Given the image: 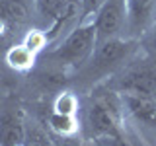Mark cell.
Here are the masks:
<instances>
[{
	"label": "cell",
	"instance_id": "obj_12",
	"mask_svg": "<svg viewBox=\"0 0 156 146\" xmlns=\"http://www.w3.org/2000/svg\"><path fill=\"white\" fill-rule=\"evenodd\" d=\"M53 111L61 113V115L76 117L78 111H80V101H78L76 94H72V92H61L55 97V101H53Z\"/></svg>",
	"mask_w": 156,
	"mask_h": 146
},
{
	"label": "cell",
	"instance_id": "obj_4",
	"mask_svg": "<svg viewBox=\"0 0 156 146\" xmlns=\"http://www.w3.org/2000/svg\"><path fill=\"white\" fill-rule=\"evenodd\" d=\"M113 92H135L156 99V57L150 55L143 61H133L123 66L119 76L111 84Z\"/></svg>",
	"mask_w": 156,
	"mask_h": 146
},
{
	"label": "cell",
	"instance_id": "obj_2",
	"mask_svg": "<svg viewBox=\"0 0 156 146\" xmlns=\"http://www.w3.org/2000/svg\"><path fill=\"white\" fill-rule=\"evenodd\" d=\"M96 45H98L96 29L92 26V22H84V23H78L74 29H70L57 43V47L51 51L49 57L55 62H58L62 68L80 70L92 58Z\"/></svg>",
	"mask_w": 156,
	"mask_h": 146
},
{
	"label": "cell",
	"instance_id": "obj_9",
	"mask_svg": "<svg viewBox=\"0 0 156 146\" xmlns=\"http://www.w3.org/2000/svg\"><path fill=\"white\" fill-rule=\"evenodd\" d=\"M29 19L26 0H0V41L10 37Z\"/></svg>",
	"mask_w": 156,
	"mask_h": 146
},
{
	"label": "cell",
	"instance_id": "obj_14",
	"mask_svg": "<svg viewBox=\"0 0 156 146\" xmlns=\"http://www.w3.org/2000/svg\"><path fill=\"white\" fill-rule=\"evenodd\" d=\"M23 45L29 47L33 53H41L43 49L49 45V39H47V33L41 31V29H29V31L23 35Z\"/></svg>",
	"mask_w": 156,
	"mask_h": 146
},
{
	"label": "cell",
	"instance_id": "obj_17",
	"mask_svg": "<svg viewBox=\"0 0 156 146\" xmlns=\"http://www.w3.org/2000/svg\"><path fill=\"white\" fill-rule=\"evenodd\" d=\"M139 43H140V45H144V49L148 51V55H154L156 57V23L139 39Z\"/></svg>",
	"mask_w": 156,
	"mask_h": 146
},
{
	"label": "cell",
	"instance_id": "obj_6",
	"mask_svg": "<svg viewBox=\"0 0 156 146\" xmlns=\"http://www.w3.org/2000/svg\"><path fill=\"white\" fill-rule=\"evenodd\" d=\"M156 23V0H125V39L139 41Z\"/></svg>",
	"mask_w": 156,
	"mask_h": 146
},
{
	"label": "cell",
	"instance_id": "obj_18",
	"mask_svg": "<svg viewBox=\"0 0 156 146\" xmlns=\"http://www.w3.org/2000/svg\"><path fill=\"white\" fill-rule=\"evenodd\" d=\"M20 146H26V144H20Z\"/></svg>",
	"mask_w": 156,
	"mask_h": 146
},
{
	"label": "cell",
	"instance_id": "obj_15",
	"mask_svg": "<svg viewBox=\"0 0 156 146\" xmlns=\"http://www.w3.org/2000/svg\"><path fill=\"white\" fill-rule=\"evenodd\" d=\"M80 2V23L90 22L96 12L105 4V0H78Z\"/></svg>",
	"mask_w": 156,
	"mask_h": 146
},
{
	"label": "cell",
	"instance_id": "obj_5",
	"mask_svg": "<svg viewBox=\"0 0 156 146\" xmlns=\"http://www.w3.org/2000/svg\"><path fill=\"white\" fill-rule=\"evenodd\" d=\"M90 22L96 29L98 43L125 37V0H105Z\"/></svg>",
	"mask_w": 156,
	"mask_h": 146
},
{
	"label": "cell",
	"instance_id": "obj_8",
	"mask_svg": "<svg viewBox=\"0 0 156 146\" xmlns=\"http://www.w3.org/2000/svg\"><path fill=\"white\" fill-rule=\"evenodd\" d=\"M27 123L22 109L16 105L0 107V146H20L26 144Z\"/></svg>",
	"mask_w": 156,
	"mask_h": 146
},
{
	"label": "cell",
	"instance_id": "obj_16",
	"mask_svg": "<svg viewBox=\"0 0 156 146\" xmlns=\"http://www.w3.org/2000/svg\"><path fill=\"white\" fill-rule=\"evenodd\" d=\"M92 146H131V142L125 136V130H121V133L104 136V138H98V140H92Z\"/></svg>",
	"mask_w": 156,
	"mask_h": 146
},
{
	"label": "cell",
	"instance_id": "obj_7",
	"mask_svg": "<svg viewBox=\"0 0 156 146\" xmlns=\"http://www.w3.org/2000/svg\"><path fill=\"white\" fill-rule=\"evenodd\" d=\"M123 115L133 119L144 130L156 133V99L135 92H117Z\"/></svg>",
	"mask_w": 156,
	"mask_h": 146
},
{
	"label": "cell",
	"instance_id": "obj_13",
	"mask_svg": "<svg viewBox=\"0 0 156 146\" xmlns=\"http://www.w3.org/2000/svg\"><path fill=\"white\" fill-rule=\"evenodd\" d=\"M68 0H33V6H35L37 14L43 19H47L49 26L58 18V14L62 12V8L66 6Z\"/></svg>",
	"mask_w": 156,
	"mask_h": 146
},
{
	"label": "cell",
	"instance_id": "obj_3",
	"mask_svg": "<svg viewBox=\"0 0 156 146\" xmlns=\"http://www.w3.org/2000/svg\"><path fill=\"white\" fill-rule=\"evenodd\" d=\"M136 45H139V41L125 39V37H117V39H109V41L98 43L92 58L86 62L84 68H80V70L86 72L88 76L105 78L107 74H111L117 68L125 66V62L131 61Z\"/></svg>",
	"mask_w": 156,
	"mask_h": 146
},
{
	"label": "cell",
	"instance_id": "obj_11",
	"mask_svg": "<svg viewBox=\"0 0 156 146\" xmlns=\"http://www.w3.org/2000/svg\"><path fill=\"white\" fill-rule=\"evenodd\" d=\"M47 123H49V129H51L53 133H57L58 136H72L80 129V123H78L76 117L61 115V113H55V111L49 115Z\"/></svg>",
	"mask_w": 156,
	"mask_h": 146
},
{
	"label": "cell",
	"instance_id": "obj_10",
	"mask_svg": "<svg viewBox=\"0 0 156 146\" xmlns=\"http://www.w3.org/2000/svg\"><path fill=\"white\" fill-rule=\"evenodd\" d=\"M6 64L16 72H27L35 66L37 61V53H33L29 47H26L23 43H18V45H12L6 51Z\"/></svg>",
	"mask_w": 156,
	"mask_h": 146
},
{
	"label": "cell",
	"instance_id": "obj_1",
	"mask_svg": "<svg viewBox=\"0 0 156 146\" xmlns=\"http://www.w3.org/2000/svg\"><path fill=\"white\" fill-rule=\"evenodd\" d=\"M82 125L86 129L88 140H98L104 136L123 130V109L117 92L111 90L109 96H96L84 107Z\"/></svg>",
	"mask_w": 156,
	"mask_h": 146
}]
</instances>
